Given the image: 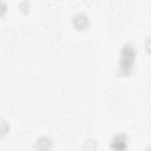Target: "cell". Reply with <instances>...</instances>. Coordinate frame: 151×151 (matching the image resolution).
<instances>
[{
	"label": "cell",
	"mask_w": 151,
	"mask_h": 151,
	"mask_svg": "<svg viewBox=\"0 0 151 151\" xmlns=\"http://www.w3.org/2000/svg\"><path fill=\"white\" fill-rule=\"evenodd\" d=\"M127 137L123 134L116 135L112 139L110 147L114 150H124L127 146Z\"/></svg>",
	"instance_id": "2"
},
{
	"label": "cell",
	"mask_w": 151,
	"mask_h": 151,
	"mask_svg": "<svg viewBox=\"0 0 151 151\" xmlns=\"http://www.w3.org/2000/svg\"><path fill=\"white\" fill-rule=\"evenodd\" d=\"M136 51L134 45L127 42L122 48L120 57V72L122 76H129L134 67Z\"/></svg>",
	"instance_id": "1"
},
{
	"label": "cell",
	"mask_w": 151,
	"mask_h": 151,
	"mask_svg": "<svg viewBox=\"0 0 151 151\" xmlns=\"http://www.w3.org/2000/svg\"><path fill=\"white\" fill-rule=\"evenodd\" d=\"M88 18L84 15H77L74 19L73 24L75 28L78 30H83L87 27Z\"/></svg>",
	"instance_id": "3"
}]
</instances>
